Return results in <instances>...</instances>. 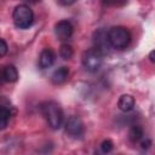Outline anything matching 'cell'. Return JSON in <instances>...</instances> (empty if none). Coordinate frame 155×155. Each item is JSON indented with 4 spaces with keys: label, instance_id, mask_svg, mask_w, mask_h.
Here are the masks:
<instances>
[{
    "label": "cell",
    "instance_id": "obj_1",
    "mask_svg": "<svg viewBox=\"0 0 155 155\" xmlns=\"http://www.w3.org/2000/svg\"><path fill=\"white\" fill-rule=\"evenodd\" d=\"M41 113L52 130H58L63 125L64 115L61 105L54 101H46L40 105Z\"/></svg>",
    "mask_w": 155,
    "mask_h": 155
},
{
    "label": "cell",
    "instance_id": "obj_2",
    "mask_svg": "<svg viewBox=\"0 0 155 155\" xmlns=\"http://www.w3.org/2000/svg\"><path fill=\"white\" fill-rule=\"evenodd\" d=\"M107 39L109 46L117 50H122L126 48L131 42V33L125 27H113L108 30Z\"/></svg>",
    "mask_w": 155,
    "mask_h": 155
},
{
    "label": "cell",
    "instance_id": "obj_3",
    "mask_svg": "<svg viewBox=\"0 0 155 155\" xmlns=\"http://www.w3.org/2000/svg\"><path fill=\"white\" fill-rule=\"evenodd\" d=\"M12 19H13V23L17 28L27 29V28L31 27V24L34 22V12L28 5L19 4L13 10Z\"/></svg>",
    "mask_w": 155,
    "mask_h": 155
},
{
    "label": "cell",
    "instance_id": "obj_4",
    "mask_svg": "<svg viewBox=\"0 0 155 155\" xmlns=\"http://www.w3.org/2000/svg\"><path fill=\"white\" fill-rule=\"evenodd\" d=\"M82 65L90 73H97L103 64V53L96 48H90L82 53Z\"/></svg>",
    "mask_w": 155,
    "mask_h": 155
},
{
    "label": "cell",
    "instance_id": "obj_5",
    "mask_svg": "<svg viewBox=\"0 0 155 155\" xmlns=\"http://www.w3.org/2000/svg\"><path fill=\"white\" fill-rule=\"evenodd\" d=\"M64 130L69 137L75 138V139L81 138L84 136V132H85L84 122L81 121V119L79 116H70L65 122Z\"/></svg>",
    "mask_w": 155,
    "mask_h": 155
},
{
    "label": "cell",
    "instance_id": "obj_6",
    "mask_svg": "<svg viewBox=\"0 0 155 155\" xmlns=\"http://www.w3.org/2000/svg\"><path fill=\"white\" fill-rule=\"evenodd\" d=\"M73 31H74L73 24L68 19H62V21L57 22L54 25V34L58 38V40H61V41H65V40L70 39L73 35Z\"/></svg>",
    "mask_w": 155,
    "mask_h": 155
},
{
    "label": "cell",
    "instance_id": "obj_7",
    "mask_svg": "<svg viewBox=\"0 0 155 155\" xmlns=\"http://www.w3.org/2000/svg\"><path fill=\"white\" fill-rule=\"evenodd\" d=\"M12 116V105L8 99L0 97V130L7 127L8 121Z\"/></svg>",
    "mask_w": 155,
    "mask_h": 155
},
{
    "label": "cell",
    "instance_id": "obj_8",
    "mask_svg": "<svg viewBox=\"0 0 155 155\" xmlns=\"http://www.w3.org/2000/svg\"><path fill=\"white\" fill-rule=\"evenodd\" d=\"M54 61H56V53L53 52V50L50 47L44 48L39 56V67L41 69H47L53 65Z\"/></svg>",
    "mask_w": 155,
    "mask_h": 155
},
{
    "label": "cell",
    "instance_id": "obj_9",
    "mask_svg": "<svg viewBox=\"0 0 155 155\" xmlns=\"http://www.w3.org/2000/svg\"><path fill=\"white\" fill-rule=\"evenodd\" d=\"M134 104H136V101L131 94H122L117 101L119 109L121 111H125V113L131 111L134 108Z\"/></svg>",
    "mask_w": 155,
    "mask_h": 155
},
{
    "label": "cell",
    "instance_id": "obj_10",
    "mask_svg": "<svg viewBox=\"0 0 155 155\" xmlns=\"http://www.w3.org/2000/svg\"><path fill=\"white\" fill-rule=\"evenodd\" d=\"M69 76V69L67 67H61L58 69H56L52 75H51V81L54 84V85H61L63 82L67 81Z\"/></svg>",
    "mask_w": 155,
    "mask_h": 155
},
{
    "label": "cell",
    "instance_id": "obj_11",
    "mask_svg": "<svg viewBox=\"0 0 155 155\" xmlns=\"http://www.w3.org/2000/svg\"><path fill=\"white\" fill-rule=\"evenodd\" d=\"M1 76L6 82H16L18 79V71L15 65H6L1 71Z\"/></svg>",
    "mask_w": 155,
    "mask_h": 155
},
{
    "label": "cell",
    "instance_id": "obj_12",
    "mask_svg": "<svg viewBox=\"0 0 155 155\" xmlns=\"http://www.w3.org/2000/svg\"><path fill=\"white\" fill-rule=\"evenodd\" d=\"M144 136V132H143V128L139 126V125H134L131 127L130 132H128V137H130V140L136 143V142H139Z\"/></svg>",
    "mask_w": 155,
    "mask_h": 155
},
{
    "label": "cell",
    "instance_id": "obj_13",
    "mask_svg": "<svg viewBox=\"0 0 155 155\" xmlns=\"http://www.w3.org/2000/svg\"><path fill=\"white\" fill-rule=\"evenodd\" d=\"M73 48H71V46L70 45H68V44H63L62 46H61V48H59V56L63 58V59H70L71 57H73Z\"/></svg>",
    "mask_w": 155,
    "mask_h": 155
},
{
    "label": "cell",
    "instance_id": "obj_14",
    "mask_svg": "<svg viewBox=\"0 0 155 155\" xmlns=\"http://www.w3.org/2000/svg\"><path fill=\"white\" fill-rule=\"evenodd\" d=\"M113 148H114V143L110 139H105L101 144V150L103 154H109L113 150Z\"/></svg>",
    "mask_w": 155,
    "mask_h": 155
},
{
    "label": "cell",
    "instance_id": "obj_15",
    "mask_svg": "<svg viewBox=\"0 0 155 155\" xmlns=\"http://www.w3.org/2000/svg\"><path fill=\"white\" fill-rule=\"evenodd\" d=\"M7 53V44L5 40L0 39V58L4 57Z\"/></svg>",
    "mask_w": 155,
    "mask_h": 155
},
{
    "label": "cell",
    "instance_id": "obj_16",
    "mask_svg": "<svg viewBox=\"0 0 155 155\" xmlns=\"http://www.w3.org/2000/svg\"><path fill=\"white\" fill-rule=\"evenodd\" d=\"M150 144H151V140H150V139L143 140V142L140 143V145H142V149H148V148L150 147Z\"/></svg>",
    "mask_w": 155,
    "mask_h": 155
},
{
    "label": "cell",
    "instance_id": "obj_17",
    "mask_svg": "<svg viewBox=\"0 0 155 155\" xmlns=\"http://www.w3.org/2000/svg\"><path fill=\"white\" fill-rule=\"evenodd\" d=\"M149 58H150V61H151V62H155V59H154V51H151V52H150Z\"/></svg>",
    "mask_w": 155,
    "mask_h": 155
}]
</instances>
